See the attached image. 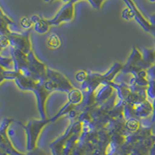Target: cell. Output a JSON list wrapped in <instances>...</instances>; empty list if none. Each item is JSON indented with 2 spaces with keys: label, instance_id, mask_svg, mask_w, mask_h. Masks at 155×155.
Wrapping results in <instances>:
<instances>
[{
  "label": "cell",
  "instance_id": "cell-1",
  "mask_svg": "<svg viewBox=\"0 0 155 155\" xmlns=\"http://www.w3.org/2000/svg\"><path fill=\"white\" fill-rule=\"evenodd\" d=\"M149 1H150V2H155V0H149Z\"/></svg>",
  "mask_w": 155,
  "mask_h": 155
}]
</instances>
